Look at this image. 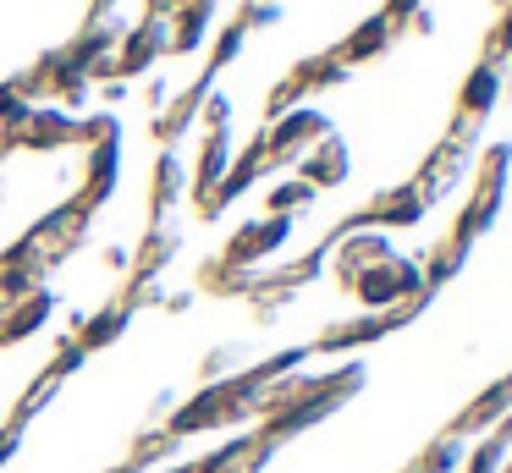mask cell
I'll use <instances>...</instances> for the list:
<instances>
[{
	"mask_svg": "<svg viewBox=\"0 0 512 473\" xmlns=\"http://www.w3.org/2000/svg\"><path fill=\"white\" fill-rule=\"evenodd\" d=\"M490 99H496V72L485 66V72H474V77H468V94H463V105L485 116V110H490Z\"/></svg>",
	"mask_w": 512,
	"mask_h": 473,
	"instance_id": "1",
	"label": "cell"
}]
</instances>
